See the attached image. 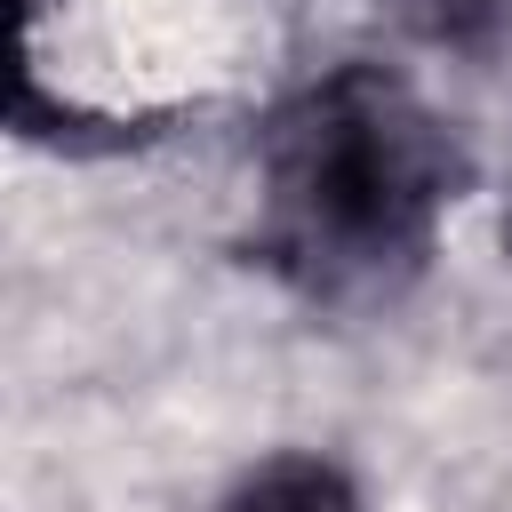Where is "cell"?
Wrapping results in <instances>:
<instances>
[{
	"label": "cell",
	"instance_id": "1",
	"mask_svg": "<svg viewBox=\"0 0 512 512\" xmlns=\"http://www.w3.org/2000/svg\"><path fill=\"white\" fill-rule=\"evenodd\" d=\"M456 184L464 160L440 112L384 64H344L264 128L256 256L320 304L392 296L424 264Z\"/></svg>",
	"mask_w": 512,
	"mask_h": 512
},
{
	"label": "cell",
	"instance_id": "2",
	"mask_svg": "<svg viewBox=\"0 0 512 512\" xmlns=\"http://www.w3.org/2000/svg\"><path fill=\"white\" fill-rule=\"evenodd\" d=\"M224 512H360V496H352V480H344L336 464H320V456H280V464H264Z\"/></svg>",
	"mask_w": 512,
	"mask_h": 512
},
{
	"label": "cell",
	"instance_id": "3",
	"mask_svg": "<svg viewBox=\"0 0 512 512\" xmlns=\"http://www.w3.org/2000/svg\"><path fill=\"white\" fill-rule=\"evenodd\" d=\"M504 240H512V216H504Z\"/></svg>",
	"mask_w": 512,
	"mask_h": 512
}]
</instances>
